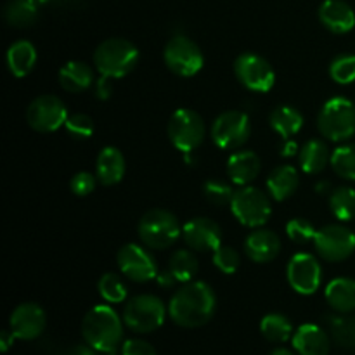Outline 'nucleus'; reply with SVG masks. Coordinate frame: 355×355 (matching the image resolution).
Listing matches in <instances>:
<instances>
[{"instance_id":"obj_1","label":"nucleus","mask_w":355,"mask_h":355,"mask_svg":"<svg viewBox=\"0 0 355 355\" xmlns=\"http://www.w3.org/2000/svg\"><path fill=\"white\" fill-rule=\"evenodd\" d=\"M217 311V297L210 284L189 281L175 291L168 304V315L177 326L186 329L201 328L211 321Z\"/></svg>"},{"instance_id":"obj_2","label":"nucleus","mask_w":355,"mask_h":355,"mask_svg":"<svg viewBox=\"0 0 355 355\" xmlns=\"http://www.w3.org/2000/svg\"><path fill=\"white\" fill-rule=\"evenodd\" d=\"M82 335L96 352H116L123 343V321L110 305H96L83 318Z\"/></svg>"},{"instance_id":"obj_3","label":"nucleus","mask_w":355,"mask_h":355,"mask_svg":"<svg viewBox=\"0 0 355 355\" xmlns=\"http://www.w3.org/2000/svg\"><path fill=\"white\" fill-rule=\"evenodd\" d=\"M139 62V49L125 38H107L94 52V66L101 75L123 78Z\"/></svg>"},{"instance_id":"obj_4","label":"nucleus","mask_w":355,"mask_h":355,"mask_svg":"<svg viewBox=\"0 0 355 355\" xmlns=\"http://www.w3.org/2000/svg\"><path fill=\"white\" fill-rule=\"evenodd\" d=\"M137 232L142 245L151 250L170 248L182 236V229L175 215L163 208L146 211L139 220Z\"/></svg>"},{"instance_id":"obj_5","label":"nucleus","mask_w":355,"mask_h":355,"mask_svg":"<svg viewBox=\"0 0 355 355\" xmlns=\"http://www.w3.org/2000/svg\"><path fill=\"white\" fill-rule=\"evenodd\" d=\"M318 128L328 141H349L355 135V104L345 97L329 99L319 113Z\"/></svg>"},{"instance_id":"obj_6","label":"nucleus","mask_w":355,"mask_h":355,"mask_svg":"<svg viewBox=\"0 0 355 355\" xmlns=\"http://www.w3.org/2000/svg\"><path fill=\"white\" fill-rule=\"evenodd\" d=\"M166 318V307L155 295H137L125 304L123 322L130 331L148 335L162 328Z\"/></svg>"},{"instance_id":"obj_7","label":"nucleus","mask_w":355,"mask_h":355,"mask_svg":"<svg viewBox=\"0 0 355 355\" xmlns=\"http://www.w3.org/2000/svg\"><path fill=\"white\" fill-rule=\"evenodd\" d=\"M166 134H168L170 142L179 149L180 153L187 155L194 149L200 148L207 135V127L205 121L196 111L180 107L173 111L170 116L168 125H166Z\"/></svg>"},{"instance_id":"obj_8","label":"nucleus","mask_w":355,"mask_h":355,"mask_svg":"<svg viewBox=\"0 0 355 355\" xmlns=\"http://www.w3.org/2000/svg\"><path fill=\"white\" fill-rule=\"evenodd\" d=\"M229 207H231L236 220L241 222L246 227L253 229L267 224L270 214H272V205H270L269 196L263 191L252 186H243L241 189L236 191Z\"/></svg>"},{"instance_id":"obj_9","label":"nucleus","mask_w":355,"mask_h":355,"mask_svg":"<svg viewBox=\"0 0 355 355\" xmlns=\"http://www.w3.org/2000/svg\"><path fill=\"white\" fill-rule=\"evenodd\" d=\"M163 59L170 71L175 73L177 76H184V78L198 75L205 64L201 49L186 35H175L173 38H170L168 44L165 45Z\"/></svg>"},{"instance_id":"obj_10","label":"nucleus","mask_w":355,"mask_h":355,"mask_svg":"<svg viewBox=\"0 0 355 355\" xmlns=\"http://www.w3.org/2000/svg\"><path fill=\"white\" fill-rule=\"evenodd\" d=\"M68 110L58 96L44 94L35 97L26 107V121L35 132L51 134L61 128L68 120Z\"/></svg>"},{"instance_id":"obj_11","label":"nucleus","mask_w":355,"mask_h":355,"mask_svg":"<svg viewBox=\"0 0 355 355\" xmlns=\"http://www.w3.org/2000/svg\"><path fill=\"white\" fill-rule=\"evenodd\" d=\"M252 134L248 114L243 111H225L211 125V141L220 149H238L246 144Z\"/></svg>"},{"instance_id":"obj_12","label":"nucleus","mask_w":355,"mask_h":355,"mask_svg":"<svg viewBox=\"0 0 355 355\" xmlns=\"http://www.w3.org/2000/svg\"><path fill=\"white\" fill-rule=\"evenodd\" d=\"M314 248L322 260L342 262L355 252V234L345 225H324L315 232Z\"/></svg>"},{"instance_id":"obj_13","label":"nucleus","mask_w":355,"mask_h":355,"mask_svg":"<svg viewBox=\"0 0 355 355\" xmlns=\"http://www.w3.org/2000/svg\"><path fill=\"white\" fill-rule=\"evenodd\" d=\"M234 73L241 85L253 92H269L276 83V73L267 59L253 52H245L234 61Z\"/></svg>"},{"instance_id":"obj_14","label":"nucleus","mask_w":355,"mask_h":355,"mask_svg":"<svg viewBox=\"0 0 355 355\" xmlns=\"http://www.w3.org/2000/svg\"><path fill=\"white\" fill-rule=\"evenodd\" d=\"M116 263L120 272L134 283H148L158 276L155 257L135 243H128L118 250Z\"/></svg>"},{"instance_id":"obj_15","label":"nucleus","mask_w":355,"mask_h":355,"mask_svg":"<svg viewBox=\"0 0 355 355\" xmlns=\"http://www.w3.org/2000/svg\"><path fill=\"white\" fill-rule=\"evenodd\" d=\"M290 286L300 295H314L322 281V269L318 259L311 253H297L291 257L286 267Z\"/></svg>"},{"instance_id":"obj_16","label":"nucleus","mask_w":355,"mask_h":355,"mask_svg":"<svg viewBox=\"0 0 355 355\" xmlns=\"http://www.w3.org/2000/svg\"><path fill=\"white\" fill-rule=\"evenodd\" d=\"M45 326H47V318L44 309L33 302L17 305L9 319L10 333L16 336V340H24V342L37 340L44 333Z\"/></svg>"},{"instance_id":"obj_17","label":"nucleus","mask_w":355,"mask_h":355,"mask_svg":"<svg viewBox=\"0 0 355 355\" xmlns=\"http://www.w3.org/2000/svg\"><path fill=\"white\" fill-rule=\"evenodd\" d=\"M182 239L194 252H215L222 245V229L207 217L191 218L184 224Z\"/></svg>"},{"instance_id":"obj_18","label":"nucleus","mask_w":355,"mask_h":355,"mask_svg":"<svg viewBox=\"0 0 355 355\" xmlns=\"http://www.w3.org/2000/svg\"><path fill=\"white\" fill-rule=\"evenodd\" d=\"M319 19L331 33H349L355 26V12L343 0H324L319 7Z\"/></svg>"},{"instance_id":"obj_19","label":"nucleus","mask_w":355,"mask_h":355,"mask_svg":"<svg viewBox=\"0 0 355 355\" xmlns=\"http://www.w3.org/2000/svg\"><path fill=\"white\" fill-rule=\"evenodd\" d=\"M281 239L276 232L269 229H257L245 239V252L250 260L257 263H266L279 255Z\"/></svg>"},{"instance_id":"obj_20","label":"nucleus","mask_w":355,"mask_h":355,"mask_svg":"<svg viewBox=\"0 0 355 355\" xmlns=\"http://www.w3.org/2000/svg\"><path fill=\"white\" fill-rule=\"evenodd\" d=\"M293 349L298 355H328L331 340L318 324H302L293 333Z\"/></svg>"},{"instance_id":"obj_21","label":"nucleus","mask_w":355,"mask_h":355,"mask_svg":"<svg viewBox=\"0 0 355 355\" xmlns=\"http://www.w3.org/2000/svg\"><path fill=\"white\" fill-rule=\"evenodd\" d=\"M125 170H127V163L120 149L113 146L101 149L96 162V175L103 186H114L120 182L125 175Z\"/></svg>"},{"instance_id":"obj_22","label":"nucleus","mask_w":355,"mask_h":355,"mask_svg":"<svg viewBox=\"0 0 355 355\" xmlns=\"http://www.w3.org/2000/svg\"><path fill=\"white\" fill-rule=\"evenodd\" d=\"M300 186V175L291 165H279L267 177V191L276 201H284L297 193Z\"/></svg>"},{"instance_id":"obj_23","label":"nucleus","mask_w":355,"mask_h":355,"mask_svg":"<svg viewBox=\"0 0 355 355\" xmlns=\"http://www.w3.org/2000/svg\"><path fill=\"white\" fill-rule=\"evenodd\" d=\"M96 75L87 62L69 61L59 71V85L69 94H80L94 85Z\"/></svg>"},{"instance_id":"obj_24","label":"nucleus","mask_w":355,"mask_h":355,"mask_svg":"<svg viewBox=\"0 0 355 355\" xmlns=\"http://www.w3.org/2000/svg\"><path fill=\"white\" fill-rule=\"evenodd\" d=\"M260 168V158L253 151L234 153L227 162V175L238 186H248L253 182L259 177Z\"/></svg>"},{"instance_id":"obj_25","label":"nucleus","mask_w":355,"mask_h":355,"mask_svg":"<svg viewBox=\"0 0 355 355\" xmlns=\"http://www.w3.org/2000/svg\"><path fill=\"white\" fill-rule=\"evenodd\" d=\"M326 302L338 314H350L355 311V279L336 277L326 286Z\"/></svg>"},{"instance_id":"obj_26","label":"nucleus","mask_w":355,"mask_h":355,"mask_svg":"<svg viewBox=\"0 0 355 355\" xmlns=\"http://www.w3.org/2000/svg\"><path fill=\"white\" fill-rule=\"evenodd\" d=\"M7 68L16 78L30 75L37 64V49L31 42L17 40L7 49Z\"/></svg>"},{"instance_id":"obj_27","label":"nucleus","mask_w":355,"mask_h":355,"mask_svg":"<svg viewBox=\"0 0 355 355\" xmlns=\"http://www.w3.org/2000/svg\"><path fill=\"white\" fill-rule=\"evenodd\" d=\"M298 162L305 173L315 175V173H321L331 162V153H329L326 142L319 141V139H311L298 151Z\"/></svg>"},{"instance_id":"obj_28","label":"nucleus","mask_w":355,"mask_h":355,"mask_svg":"<svg viewBox=\"0 0 355 355\" xmlns=\"http://www.w3.org/2000/svg\"><path fill=\"white\" fill-rule=\"evenodd\" d=\"M269 125L276 134L283 139H290L291 135L298 134L304 127V116L298 110L291 106H277L270 111Z\"/></svg>"},{"instance_id":"obj_29","label":"nucleus","mask_w":355,"mask_h":355,"mask_svg":"<svg viewBox=\"0 0 355 355\" xmlns=\"http://www.w3.org/2000/svg\"><path fill=\"white\" fill-rule=\"evenodd\" d=\"M38 7L35 0H9L3 7V19L12 28H28L38 19Z\"/></svg>"},{"instance_id":"obj_30","label":"nucleus","mask_w":355,"mask_h":355,"mask_svg":"<svg viewBox=\"0 0 355 355\" xmlns=\"http://www.w3.org/2000/svg\"><path fill=\"white\" fill-rule=\"evenodd\" d=\"M260 333L272 343H284L293 335V324L283 314H267L260 321Z\"/></svg>"},{"instance_id":"obj_31","label":"nucleus","mask_w":355,"mask_h":355,"mask_svg":"<svg viewBox=\"0 0 355 355\" xmlns=\"http://www.w3.org/2000/svg\"><path fill=\"white\" fill-rule=\"evenodd\" d=\"M168 272L172 274L177 283H189L198 272V260L189 250H177L168 262Z\"/></svg>"},{"instance_id":"obj_32","label":"nucleus","mask_w":355,"mask_h":355,"mask_svg":"<svg viewBox=\"0 0 355 355\" xmlns=\"http://www.w3.org/2000/svg\"><path fill=\"white\" fill-rule=\"evenodd\" d=\"M329 208L338 220L349 222L355 218V191L352 187H336L329 194Z\"/></svg>"},{"instance_id":"obj_33","label":"nucleus","mask_w":355,"mask_h":355,"mask_svg":"<svg viewBox=\"0 0 355 355\" xmlns=\"http://www.w3.org/2000/svg\"><path fill=\"white\" fill-rule=\"evenodd\" d=\"M329 331L333 340L340 347L345 349H355V318L354 315H333L328 319Z\"/></svg>"},{"instance_id":"obj_34","label":"nucleus","mask_w":355,"mask_h":355,"mask_svg":"<svg viewBox=\"0 0 355 355\" xmlns=\"http://www.w3.org/2000/svg\"><path fill=\"white\" fill-rule=\"evenodd\" d=\"M333 172L347 180H355V144L340 146L333 151L331 162Z\"/></svg>"},{"instance_id":"obj_35","label":"nucleus","mask_w":355,"mask_h":355,"mask_svg":"<svg viewBox=\"0 0 355 355\" xmlns=\"http://www.w3.org/2000/svg\"><path fill=\"white\" fill-rule=\"evenodd\" d=\"M97 291L107 304H121L127 298V286L120 276L113 272H106L97 281Z\"/></svg>"},{"instance_id":"obj_36","label":"nucleus","mask_w":355,"mask_h":355,"mask_svg":"<svg viewBox=\"0 0 355 355\" xmlns=\"http://www.w3.org/2000/svg\"><path fill=\"white\" fill-rule=\"evenodd\" d=\"M236 191L232 189L231 184L218 179H210L203 184V194L211 205L215 207H227L231 205Z\"/></svg>"},{"instance_id":"obj_37","label":"nucleus","mask_w":355,"mask_h":355,"mask_svg":"<svg viewBox=\"0 0 355 355\" xmlns=\"http://www.w3.org/2000/svg\"><path fill=\"white\" fill-rule=\"evenodd\" d=\"M329 76L340 85H349L355 82V55L342 54L329 64Z\"/></svg>"},{"instance_id":"obj_38","label":"nucleus","mask_w":355,"mask_h":355,"mask_svg":"<svg viewBox=\"0 0 355 355\" xmlns=\"http://www.w3.org/2000/svg\"><path fill=\"white\" fill-rule=\"evenodd\" d=\"M315 232H318V229H315L314 224H312L311 220H307V218H302V217L291 218V220L286 224L288 238H290L293 243H297V245L314 243Z\"/></svg>"},{"instance_id":"obj_39","label":"nucleus","mask_w":355,"mask_h":355,"mask_svg":"<svg viewBox=\"0 0 355 355\" xmlns=\"http://www.w3.org/2000/svg\"><path fill=\"white\" fill-rule=\"evenodd\" d=\"M64 128L73 139H89L92 137L94 130H96V123H94V120L89 114L75 113L69 114L64 123Z\"/></svg>"},{"instance_id":"obj_40","label":"nucleus","mask_w":355,"mask_h":355,"mask_svg":"<svg viewBox=\"0 0 355 355\" xmlns=\"http://www.w3.org/2000/svg\"><path fill=\"white\" fill-rule=\"evenodd\" d=\"M214 263L220 272L234 274L239 267V253L231 246L220 245L214 252Z\"/></svg>"},{"instance_id":"obj_41","label":"nucleus","mask_w":355,"mask_h":355,"mask_svg":"<svg viewBox=\"0 0 355 355\" xmlns=\"http://www.w3.org/2000/svg\"><path fill=\"white\" fill-rule=\"evenodd\" d=\"M97 175H92L89 172H78L76 175H73L69 187H71L73 194L76 196H89L94 189H96L97 184Z\"/></svg>"},{"instance_id":"obj_42","label":"nucleus","mask_w":355,"mask_h":355,"mask_svg":"<svg viewBox=\"0 0 355 355\" xmlns=\"http://www.w3.org/2000/svg\"><path fill=\"white\" fill-rule=\"evenodd\" d=\"M121 355H156L155 347L141 338L125 340L120 347Z\"/></svg>"},{"instance_id":"obj_43","label":"nucleus","mask_w":355,"mask_h":355,"mask_svg":"<svg viewBox=\"0 0 355 355\" xmlns=\"http://www.w3.org/2000/svg\"><path fill=\"white\" fill-rule=\"evenodd\" d=\"M113 80L111 76L101 75L99 78L94 82V94L99 101H107L113 96Z\"/></svg>"},{"instance_id":"obj_44","label":"nucleus","mask_w":355,"mask_h":355,"mask_svg":"<svg viewBox=\"0 0 355 355\" xmlns=\"http://www.w3.org/2000/svg\"><path fill=\"white\" fill-rule=\"evenodd\" d=\"M156 281H158V284L162 288H172L173 284H177V281L173 279V276L168 272V269L163 270L162 274H158V276H156Z\"/></svg>"},{"instance_id":"obj_45","label":"nucleus","mask_w":355,"mask_h":355,"mask_svg":"<svg viewBox=\"0 0 355 355\" xmlns=\"http://www.w3.org/2000/svg\"><path fill=\"white\" fill-rule=\"evenodd\" d=\"M14 340H16V336L10 333V329L2 331V335H0V349H2V352H7V350H9V347L14 343Z\"/></svg>"},{"instance_id":"obj_46","label":"nucleus","mask_w":355,"mask_h":355,"mask_svg":"<svg viewBox=\"0 0 355 355\" xmlns=\"http://www.w3.org/2000/svg\"><path fill=\"white\" fill-rule=\"evenodd\" d=\"M92 350H94L92 347H89V345H75V347H71V349L66 350L62 355H94Z\"/></svg>"},{"instance_id":"obj_47","label":"nucleus","mask_w":355,"mask_h":355,"mask_svg":"<svg viewBox=\"0 0 355 355\" xmlns=\"http://www.w3.org/2000/svg\"><path fill=\"white\" fill-rule=\"evenodd\" d=\"M297 149H298L297 142H293V141H288V139H286V142H284L283 149H281V156H284V158H288V156H293V155H297Z\"/></svg>"},{"instance_id":"obj_48","label":"nucleus","mask_w":355,"mask_h":355,"mask_svg":"<svg viewBox=\"0 0 355 355\" xmlns=\"http://www.w3.org/2000/svg\"><path fill=\"white\" fill-rule=\"evenodd\" d=\"M270 355H295V352H291L290 349H284V347H279V349H274Z\"/></svg>"},{"instance_id":"obj_49","label":"nucleus","mask_w":355,"mask_h":355,"mask_svg":"<svg viewBox=\"0 0 355 355\" xmlns=\"http://www.w3.org/2000/svg\"><path fill=\"white\" fill-rule=\"evenodd\" d=\"M315 189H318V193H321V194H326L328 191H333V189H329V182H319L318 186H315Z\"/></svg>"},{"instance_id":"obj_50","label":"nucleus","mask_w":355,"mask_h":355,"mask_svg":"<svg viewBox=\"0 0 355 355\" xmlns=\"http://www.w3.org/2000/svg\"><path fill=\"white\" fill-rule=\"evenodd\" d=\"M103 355H114V352H111V354H103Z\"/></svg>"}]
</instances>
